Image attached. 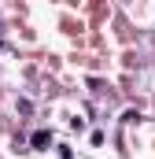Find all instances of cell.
Listing matches in <instances>:
<instances>
[{
    "label": "cell",
    "instance_id": "6da1fadb",
    "mask_svg": "<svg viewBox=\"0 0 155 159\" xmlns=\"http://www.w3.org/2000/svg\"><path fill=\"white\" fill-rule=\"evenodd\" d=\"M44 144H48V133L37 129V133H33V148H44Z\"/></svg>",
    "mask_w": 155,
    "mask_h": 159
}]
</instances>
